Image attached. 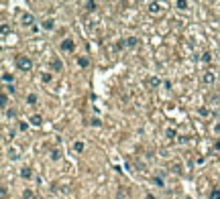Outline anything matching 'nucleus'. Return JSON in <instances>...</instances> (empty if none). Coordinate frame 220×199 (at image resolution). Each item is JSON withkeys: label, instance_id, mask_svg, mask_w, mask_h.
Instances as JSON below:
<instances>
[{"label": "nucleus", "instance_id": "12", "mask_svg": "<svg viewBox=\"0 0 220 199\" xmlns=\"http://www.w3.org/2000/svg\"><path fill=\"white\" fill-rule=\"evenodd\" d=\"M6 37H8V24H2V39H6Z\"/></svg>", "mask_w": 220, "mask_h": 199}, {"label": "nucleus", "instance_id": "5", "mask_svg": "<svg viewBox=\"0 0 220 199\" xmlns=\"http://www.w3.org/2000/svg\"><path fill=\"white\" fill-rule=\"evenodd\" d=\"M137 43H139V39H137V37H128V39L124 41L122 45H124V47H135Z\"/></svg>", "mask_w": 220, "mask_h": 199}, {"label": "nucleus", "instance_id": "15", "mask_svg": "<svg viewBox=\"0 0 220 199\" xmlns=\"http://www.w3.org/2000/svg\"><path fill=\"white\" fill-rule=\"evenodd\" d=\"M78 63L82 65V67H88V59H86V57H80V59H78Z\"/></svg>", "mask_w": 220, "mask_h": 199}, {"label": "nucleus", "instance_id": "9", "mask_svg": "<svg viewBox=\"0 0 220 199\" xmlns=\"http://www.w3.org/2000/svg\"><path fill=\"white\" fill-rule=\"evenodd\" d=\"M53 24H55V23L49 19V20H45V23H43V29H45V31H51V29H53Z\"/></svg>", "mask_w": 220, "mask_h": 199}, {"label": "nucleus", "instance_id": "8", "mask_svg": "<svg viewBox=\"0 0 220 199\" xmlns=\"http://www.w3.org/2000/svg\"><path fill=\"white\" fill-rule=\"evenodd\" d=\"M61 49H63V51H71L73 49V41H63V43H61Z\"/></svg>", "mask_w": 220, "mask_h": 199}, {"label": "nucleus", "instance_id": "26", "mask_svg": "<svg viewBox=\"0 0 220 199\" xmlns=\"http://www.w3.org/2000/svg\"><path fill=\"white\" fill-rule=\"evenodd\" d=\"M0 195H2V199H6V187H2V189H0Z\"/></svg>", "mask_w": 220, "mask_h": 199}, {"label": "nucleus", "instance_id": "7", "mask_svg": "<svg viewBox=\"0 0 220 199\" xmlns=\"http://www.w3.org/2000/svg\"><path fill=\"white\" fill-rule=\"evenodd\" d=\"M31 124H35V126H41V124H43V118H41L39 114H35V116L31 118Z\"/></svg>", "mask_w": 220, "mask_h": 199}, {"label": "nucleus", "instance_id": "6", "mask_svg": "<svg viewBox=\"0 0 220 199\" xmlns=\"http://www.w3.org/2000/svg\"><path fill=\"white\" fill-rule=\"evenodd\" d=\"M202 79H204V83H206V85H210V83L214 81V75H212L210 71H206V73H204V77H202Z\"/></svg>", "mask_w": 220, "mask_h": 199}, {"label": "nucleus", "instance_id": "11", "mask_svg": "<svg viewBox=\"0 0 220 199\" xmlns=\"http://www.w3.org/2000/svg\"><path fill=\"white\" fill-rule=\"evenodd\" d=\"M73 151H75V152H82V151H84V142H75V144H73Z\"/></svg>", "mask_w": 220, "mask_h": 199}, {"label": "nucleus", "instance_id": "19", "mask_svg": "<svg viewBox=\"0 0 220 199\" xmlns=\"http://www.w3.org/2000/svg\"><path fill=\"white\" fill-rule=\"evenodd\" d=\"M175 6H177V8H181V10H183V8H186V6H188V2H183V0H179V2H175Z\"/></svg>", "mask_w": 220, "mask_h": 199}, {"label": "nucleus", "instance_id": "14", "mask_svg": "<svg viewBox=\"0 0 220 199\" xmlns=\"http://www.w3.org/2000/svg\"><path fill=\"white\" fill-rule=\"evenodd\" d=\"M8 156H10V160H16V159H19V152H16V151H8Z\"/></svg>", "mask_w": 220, "mask_h": 199}, {"label": "nucleus", "instance_id": "4", "mask_svg": "<svg viewBox=\"0 0 220 199\" xmlns=\"http://www.w3.org/2000/svg\"><path fill=\"white\" fill-rule=\"evenodd\" d=\"M149 12H153V15H159V12H161V4L151 2V4H149Z\"/></svg>", "mask_w": 220, "mask_h": 199}, {"label": "nucleus", "instance_id": "18", "mask_svg": "<svg viewBox=\"0 0 220 199\" xmlns=\"http://www.w3.org/2000/svg\"><path fill=\"white\" fill-rule=\"evenodd\" d=\"M23 199H33V191H29V189H27V191L23 193Z\"/></svg>", "mask_w": 220, "mask_h": 199}, {"label": "nucleus", "instance_id": "1", "mask_svg": "<svg viewBox=\"0 0 220 199\" xmlns=\"http://www.w3.org/2000/svg\"><path fill=\"white\" fill-rule=\"evenodd\" d=\"M16 67H19L20 71L29 73L31 69H33V61H31L29 57H24V55H19V57H16Z\"/></svg>", "mask_w": 220, "mask_h": 199}, {"label": "nucleus", "instance_id": "20", "mask_svg": "<svg viewBox=\"0 0 220 199\" xmlns=\"http://www.w3.org/2000/svg\"><path fill=\"white\" fill-rule=\"evenodd\" d=\"M41 79H43L45 83H49V81H51V75H49V73H43V75H41Z\"/></svg>", "mask_w": 220, "mask_h": 199}, {"label": "nucleus", "instance_id": "24", "mask_svg": "<svg viewBox=\"0 0 220 199\" xmlns=\"http://www.w3.org/2000/svg\"><path fill=\"white\" fill-rule=\"evenodd\" d=\"M212 199H220V191H218V189L212 191Z\"/></svg>", "mask_w": 220, "mask_h": 199}, {"label": "nucleus", "instance_id": "22", "mask_svg": "<svg viewBox=\"0 0 220 199\" xmlns=\"http://www.w3.org/2000/svg\"><path fill=\"white\" fill-rule=\"evenodd\" d=\"M59 156H61V152H59V151H53V152H51V159H53V160H57Z\"/></svg>", "mask_w": 220, "mask_h": 199}, {"label": "nucleus", "instance_id": "21", "mask_svg": "<svg viewBox=\"0 0 220 199\" xmlns=\"http://www.w3.org/2000/svg\"><path fill=\"white\" fill-rule=\"evenodd\" d=\"M149 83H151L153 88H157V85H159V79H157V77H151V79H149Z\"/></svg>", "mask_w": 220, "mask_h": 199}, {"label": "nucleus", "instance_id": "27", "mask_svg": "<svg viewBox=\"0 0 220 199\" xmlns=\"http://www.w3.org/2000/svg\"><path fill=\"white\" fill-rule=\"evenodd\" d=\"M216 151H220V140H218V142H216Z\"/></svg>", "mask_w": 220, "mask_h": 199}, {"label": "nucleus", "instance_id": "10", "mask_svg": "<svg viewBox=\"0 0 220 199\" xmlns=\"http://www.w3.org/2000/svg\"><path fill=\"white\" fill-rule=\"evenodd\" d=\"M27 104H31V106H35V104H37V96H35V93H31V96H27Z\"/></svg>", "mask_w": 220, "mask_h": 199}, {"label": "nucleus", "instance_id": "23", "mask_svg": "<svg viewBox=\"0 0 220 199\" xmlns=\"http://www.w3.org/2000/svg\"><path fill=\"white\" fill-rule=\"evenodd\" d=\"M61 67H63L61 61H53V69H59V71H61Z\"/></svg>", "mask_w": 220, "mask_h": 199}, {"label": "nucleus", "instance_id": "3", "mask_svg": "<svg viewBox=\"0 0 220 199\" xmlns=\"http://www.w3.org/2000/svg\"><path fill=\"white\" fill-rule=\"evenodd\" d=\"M20 177H23V179H31V177H33V171H31L29 167H23V169H20Z\"/></svg>", "mask_w": 220, "mask_h": 199}, {"label": "nucleus", "instance_id": "2", "mask_svg": "<svg viewBox=\"0 0 220 199\" xmlns=\"http://www.w3.org/2000/svg\"><path fill=\"white\" fill-rule=\"evenodd\" d=\"M20 23H23L24 27H35V16L31 15V12H24V15L20 16Z\"/></svg>", "mask_w": 220, "mask_h": 199}, {"label": "nucleus", "instance_id": "13", "mask_svg": "<svg viewBox=\"0 0 220 199\" xmlns=\"http://www.w3.org/2000/svg\"><path fill=\"white\" fill-rule=\"evenodd\" d=\"M86 8H88V10H96L98 4H96V2H86Z\"/></svg>", "mask_w": 220, "mask_h": 199}, {"label": "nucleus", "instance_id": "17", "mask_svg": "<svg viewBox=\"0 0 220 199\" xmlns=\"http://www.w3.org/2000/svg\"><path fill=\"white\" fill-rule=\"evenodd\" d=\"M153 183H155L157 187H163V179H161V177H155V179H153Z\"/></svg>", "mask_w": 220, "mask_h": 199}, {"label": "nucleus", "instance_id": "16", "mask_svg": "<svg viewBox=\"0 0 220 199\" xmlns=\"http://www.w3.org/2000/svg\"><path fill=\"white\" fill-rule=\"evenodd\" d=\"M2 79H4L6 83H8V81H12V73H2Z\"/></svg>", "mask_w": 220, "mask_h": 199}, {"label": "nucleus", "instance_id": "25", "mask_svg": "<svg viewBox=\"0 0 220 199\" xmlns=\"http://www.w3.org/2000/svg\"><path fill=\"white\" fill-rule=\"evenodd\" d=\"M6 104H8V97L2 96V108H6Z\"/></svg>", "mask_w": 220, "mask_h": 199}]
</instances>
